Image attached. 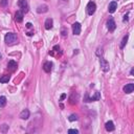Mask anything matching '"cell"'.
<instances>
[{"instance_id": "obj_1", "label": "cell", "mask_w": 134, "mask_h": 134, "mask_svg": "<svg viewBox=\"0 0 134 134\" xmlns=\"http://www.w3.org/2000/svg\"><path fill=\"white\" fill-rule=\"evenodd\" d=\"M4 41H5L7 45H14V44L18 43V36L14 33H8L5 35Z\"/></svg>"}, {"instance_id": "obj_2", "label": "cell", "mask_w": 134, "mask_h": 134, "mask_svg": "<svg viewBox=\"0 0 134 134\" xmlns=\"http://www.w3.org/2000/svg\"><path fill=\"white\" fill-rule=\"evenodd\" d=\"M95 8H96V5H95L94 2H92V1L89 2L87 4V13H88V15L92 16L95 13Z\"/></svg>"}, {"instance_id": "obj_3", "label": "cell", "mask_w": 134, "mask_h": 134, "mask_svg": "<svg viewBox=\"0 0 134 134\" xmlns=\"http://www.w3.org/2000/svg\"><path fill=\"white\" fill-rule=\"evenodd\" d=\"M100 64H101V68H102L103 71H105V72L109 71V69H110L109 63H108V62H107L105 59H101V60H100Z\"/></svg>"}, {"instance_id": "obj_4", "label": "cell", "mask_w": 134, "mask_h": 134, "mask_svg": "<svg viewBox=\"0 0 134 134\" xmlns=\"http://www.w3.org/2000/svg\"><path fill=\"white\" fill-rule=\"evenodd\" d=\"M107 27H108L109 32H113V30L115 29V27H116V24H115L113 18H110V19L108 20V22H107Z\"/></svg>"}, {"instance_id": "obj_5", "label": "cell", "mask_w": 134, "mask_h": 134, "mask_svg": "<svg viewBox=\"0 0 134 134\" xmlns=\"http://www.w3.org/2000/svg\"><path fill=\"white\" fill-rule=\"evenodd\" d=\"M18 5L21 8L22 12H27V1L26 0H19L18 1Z\"/></svg>"}, {"instance_id": "obj_6", "label": "cell", "mask_w": 134, "mask_h": 134, "mask_svg": "<svg viewBox=\"0 0 134 134\" xmlns=\"http://www.w3.org/2000/svg\"><path fill=\"white\" fill-rule=\"evenodd\" d=\"M72 32L77 36L81 34V24H80L79 22H75V23L72 24Z\"/></svg>"}, {"instance_id": "obj_7", "label": "cell", "mask_w": 134, "mask_h": 134, "mask_svg": "<svg viewBox=\"0 0 134 134\" xmlns=\"http://www.w3.org/2000/svg\"><path fill=\"white\" fill-rule=\"evenodd\" d=\"M101 99V94H100V92H95L94 93V95L91 96V97H89L88 95H86V102H93V101H100Z\"/></svg>"}, {"instance_id": "obj_8", "label": "cell", "mask_w": 134, "mask_h": 134, "mask_svg": "<svg viewBox=\"0 0 134 134\" xmlns=\"http://www.w3.org/2000/svg\"><path fill=\"white\" fill-rule=\"evenodd\" d=\"M116 8H117V2L116 1H112V2H110L109 4V7H108V11L110 14H113V13L116 11Z\"/></svg>"}, {"instance_id": "obj_9", "label": "cell", "mask_w": 134, "mask_h": 134, "mask_svg": "<svg viewBox=\"0 0 134 134\" xmlns=\"http://www.w3.org/2000/svg\"><path fill=\"white\" fill-rule=\"evenodd\" d=\"M133 90H134V84L133 83H129L124 87V91L126 93H131V92H133Z\"/></svg>"}, {"instance_id": "obj_10", "label": "cell", "mask_w": 134, "mask_h": 134, "mask_svg": "<svg viewBox=\"0 0 134 134\" xmlns=\"http://www.w3.org/2000/svg\"><path fill=\"white\" fill-rule=\"evenodd\" d=\"M51 68H52V63H51V62L48 61V62H45V63H44L43 69H44V71H45V72H50Z\"/></svg>"}, {"instance_id": "obj_11", "label": "cell", "mask_w": 134, "mask_h": 134, "mask_svg": "<svg viewBox=\"0 0 134 134\" xmlns=\"http://www.w3.org/2000/svg\"><path fill=\"white\" fill-rule=\"evenodd\" d=\"M23 17H24V13L22 11H18L15 15V20L17 22H21L22 20H23Z\"/></svg>"}, {"instance_id": "obj_12", "label": "cell", "mask_w": 134, "mask_h": 134, "mask_svg": "<svg viewBox=\"0 0 134 134\" xmlns=\"http://www.w3.org/2000/svg\"><path fill=\"white\" fill-rule=\"evenodd\" d=\"M105 128H106V130L109 131V132L113 131V130H114V124H113V122H111V120L107 122L106 125H105Z\"/></svg>"}, {"instance_id": "obj_13", "label": "cell", "mask_w": 134, "mask_h": 134, "mask_svg": "<svg viewBox=\"0 0 134 134\" xmlns=\"http://www.w3.org/2000/svg\"><path fill=\"white\" fill-rule=\"evenodd\" d=\"M47 11H48V6L45 5V4L38 6V8H37V12L39 13V14H42V13H46Z\"/></svg>"}, {"instance_id": "obj_14", "label": "cell", "mask_w": 134, "mask_h": 134, "mask_svg": "<svg viewBox=\"0 0 134 134\" xmlns=\"http://www.w3.org/2000/svg\"><path fill=\"white\" fill-rule=\"evenodd\" d=\"M20 117H21L22 119H27V118L29 117V111H28L27 109H24V110L20 113Z\"/></svg>"}, {"instance_id": "obj_15", "label": "cell", "mask_w": 134, "mask_h": 134, "mask_svg": "<svg viewBox=\"0 0 134 134\" xmlns=\"http://www.w3.org/2000/svg\"><path fill=\"white\" fill-rule=\"evenodd\" d=\"M52 24H53V21L51 18H48V19H46L45 21V28L46 29H50L52 27Z\"/></svg>"}, {"instance_id": "obj_16", "label": "cell", "mask_w": 134, "mask_h": 134, "mask_svg": "<svg viewBox=\"0 0 134 134\" xmlns=\"http://www.w3.org/2000/svg\"><path fill=\"white\" fill-rule=\"evenodd\" d=\"M7 67H8V68H10V69L14 70V69L16 68V67H17V63H16L15 61L11 60V61H10V62H8V63H7Z\"/></svg>"}, {"instance_id": "obj_17", "label": "cell", "mask_w": 134, "mask_h": 134, "mask_svg": "<svg viewBox=\"0 0 134 134\" xmlns=\"http://www.w3.org/2000/svg\"><path fill=\"white\" fill-rule=\"evenodd\" d=\"M128 38H129V36L128 35H126V36H125V37L123 38V40H122V43H120V48H124L125 47V45H126V44H127V41H128Z\"/></svg>"}, {"instance_id": "obj_18", "label": "cell", "mask_w": 134, "mask_h": 134, "mask_svg": "<svg viewBox=\"0 0 134 134\" xmlns=\"http://www.w3.org/2000/svg\"><path fill=\"white\" fill-rule=\"evenodd\" d=\"M8 81H10V75H3V77L0 78V83H8Z\"/></svg>"}, {"instance_id": "obj_19", "label": "cell", "mask_w": 134, "mask_h": 134, "mask_svg": "<svg viewBox=\"0 0 134 134\" xmlns=\"http://www.w3.org/2000/svg\"><path fill=\"white\" fill-rule=\"evenodd\" d=\"M5 105H6V97L0 96V107H4Z\"/></svg>"}, {"instance_id": "obj_20", "label": "cell", "mask_w": 134, "mask_h": 134, "mask_svg": "<svg viewBox=\"0 0 134 134\" xmlns=\"http://www.w3.org/2000/svg\"><path fill=\"white\" fill-rule=\"evenodd\" d=\"M78 118H79V117H78L77 114H71L70 116L68 117V119L70 120V122H74V120H78Z\"/></svg>"}, {"instance_id": "obj_21", "label": "cell", "mask_w": 134, "mask_h": 134, "mask_svg": "<svg viewBox=\"0 0 134 134\" xmlns=\"http://www.w3.org/2000/svg\"><path fill=\"white\" fill-rule=\"evenodd\" d=\"M68 133H69V134H71V133L78 134V133H79V131L77 130V129H69V130H68Z\"/></svg>"}, {"instance_id": "obj_22", "label": "cell", "mask_w": 134, "mask_h": 134, "mask_svg": "<svg viewBox=\"0 0 134 134\" xmlns=\"http://www.w3.org/2000/svg\"><path fill=\"white\" fill-rule=\"evenodd\" d=\"M102 53H103V49L102 48H97V51H96V56H102Z\"/></svg>"}, {"instance_id": "obj_23", "label": "cell", "mask_w": 134, "mask_h": 134, "mask_svg": "<svg viewBox=\"0 0 134 134\" xmlns=\"http://www.w3.org/2000/svg\"><path fill=\"white\" fill-rule=\"evenodd\" d=\"M0 4H1L2 6H6V4H7V0H2V1L0 2Z\"/></svg>"}, {"instance_id": "obj_24", "label": "cell", "mask_w": 134, "mask_h": 134, "mask_svg": "<svg viewBox=\"0 0 134 134\" xmlns=\"http://www.w3.org/2000/svg\"><path fill=\"white\" fill-rule=\"evenodd\" d=\"M53 50H56V51H59V50H60V46H59V45H56L55 47H53Z\"/></svg>"}, {"instance_id": "obj_25", "label": "cell", "mask_w": 134, "mask_h": 134, "mask_svg": "<svg viewBox=\"0 0 134 134\" xmlns=\"http://www.w3.org/2000/svg\"><path fill=\"white\" fill-rule=\"evenodd\" d=\"M64 99H66V94H65V93H63V94L61 95V97H60V101H63Z\"/></svg>"}, {"instance_id": "obj_26", "label": "cell", "mask_w": 134, "mask_h": 134, "mask_svg": "<svg viewBox=\"0 0 134 134\" xmlns=\"http://www.w3.org/2000/svg\"><path fill=\"white\" fill-rule=\"evenodd\" d=\"M32 23H30V22H28V23H26V27H27V28H30V27H32Z\"/></svg>"}, {"instance_id": "obj_27", "label": "cell", "mask_w": 134, "mask_h": 134, "mask_svg": "<svg viewBox=\"0 0 134 134\" xmlns=\"http://www.w3.org/2000/svg\"><path fill=\"white\" fill-rule=\"evenodd\" d=\"M7 127H8V126H6V125H3V129H2V131H3V132H5Z\"/></svg>"}, {"instance_id": "obj_28", "label": "cell", "mask_w": 134, "mask_h": 134, "mask_svg": "<svg viewBox=\"0 0 134 134\" xmlns=\"http://www.w3.org/2000/svg\"><path fill=\"white\" fill-rule=\"evenodd\" d=\"M128 16H129V14H127V15L124 16V21H127V20H128Z\"/></svg>"}, {"instance_id": "obj_29", "label": "cell", "mask_w": 134, "mask_h": 134, "mask_svg": "<svg viewBox=\"0 0 134 134\" xmlns=\"http://www.w3.org/2000/svg\"><path fill=\"white\" fill-rule=\"evenodd\" d=\"M62 35H63V36H66V30H65V29L62 30Z\"/></svg>"}, {"instance_id": "obj_30", "label": "cell", "mask_w": 134, "mask_h": 134, "mask_svg": "<svg viewBox=\"0 0 134 134\" xmlns=\"http://www.w3.org/2000/svg\"><path fill=\"white\" fill-rule=\"evenodd\" d=\"M134 74V69H131V75Z\"/></svg>"}, {"instance_id": "obj_31", "label": "cell", "mask_w": 134, "mask_h": 134, "mask_svg": "<svg viewBox=\"0 0 134 134\" xmlns=\"http://www.w3.org/2000/svg\"><path fill=\"white\" fill-rule=\"evenodd\" d=\"M0 60H1V55H0Z\"/></svg>"}]
</instances>
